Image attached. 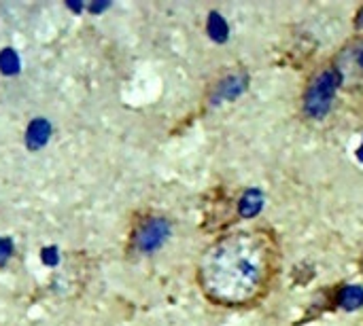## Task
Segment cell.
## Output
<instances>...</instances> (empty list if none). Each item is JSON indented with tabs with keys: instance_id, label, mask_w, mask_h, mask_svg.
Instances as JSON below:
<instances>
[{
	"instance_id": "obj_2",
	"label": "cell",
	"mask_w": 363,
	"mask_h": 326,
	"mask_svg": "<svg viewBox=\"0 0 363 326\" xmlns=\"http://www.w3.org/2000/svg\"><path fill=\"white\" fill-rule=\"evenodd\" d=\"M340 83H342V76L336 70V66L325 68L323 72H319L313 78L311 87L306 89V98H304V110L311 119H323L330 112Z\"/></svg>"
},
{
	"instance_id": "obj_7",
	"label": "cell",
	"mask_w": 363,
	"mask_h": 326,
	"mask_svg": "<svg viewBox=\"0 0 363 326\" xmlns=\"http://www.w3.org/2000/svg\"><path fill=\"white\" fill-rule=\"evenodd\" d=\"M0 72L6 76L19 72V55L15 49H2L0 51Z\"/></svg>"
},
{
	"instance_id": "obj_11",
	"label": "cell",
	"mask_w": 363,
	"mask_h": 326,
	"mask_svg": "<svg viewBox=\"0 0 363 326\" xmlns=\"http://www.w3.org/2000/svg\"><path fill=\"white\" fill-rule=\"evenodd\" d=\"M43 263H45V265H51V267L60 263V255H57V248H55V246L43 250Z\"/></svg>"
},
{
	"instance_id": "obj_14",
	"label": "cell",
	"mask_w": 363,
	"mask_h": 326,
	"mask_svg": "<svg viewBox=\"0 0 363 326\" xmlns=\"http://www.w3.org/2000/svg\"><path fill=\"white\" fill-rule=\"evenodd\" d=\"M357 28H363V8L359 11V17H357Z\"/></svg>"
},
{
	"instance_id": "obj_1",
	"label": "cell",
	"mask_w": 363,
	"mask_h": 326,
	"mask_svg": "<svg viewBox=\"0 0 363 326\" xmlns=\"http://www.w3.org/2000/svg\"><path fill=\"white\" fill-rule=\"evenodd\" d=\"M277 248L264 231H242L213 244L200 263V286L219 305H249L268 289Z\"/></svg>"
},
{
	"instance_id": "obj_4",
	"label": "cell",
	"mask_w": 363,
	"mask_h": 326,
	"mask_svg": "<svg viewBox=\"0 0 363 326\" xmlns=\"http://www.w3.org/2000/svg\"><path fill=\"white\" fill-rule=\"evenodd\" d=\"M336 70L340 72L342 81L345 78L355 81V83L363 81V38H357V40L349 42L340 51Z\"/></svg>"
},
{
	"instance_id": "obj_6",
	"label": "cell",
	"mask_w": 363,
	"mask_h": 326,
	"mask_svg": "<svg viewBox=\"0 0 363 326\" xmlns=\"http://www.w3.org/2000/svg\"><path fill=\"white\" fill-rule=\"evenodd\" d=\"M336 303L345 310H357L363 305V289L362 286H345L338 297Z\"/></svg>"
},
{
	"instance_id": "obj_9",
	"label": "cell",
	"mask_w": 363,
	"mask_h": 326,
	"mask_svg": "<svg viewBox=\"0 0 363 326\" xmlns=\"http://www.w3.org/2000/svg\"><path fill=\"white\" fill-rule=\"evenodd\" d=\"M208 32L213 34V38H217V40H221V38H225V34H228V25L223 23V19L219 17V15H211V19H208Z\"/></svg>"
},
{
	"instance_id": "obj_3",
	"label": "cell",
	"mask_w": 363,
	"mask_h": 326,
	"mask_svg": "<svg viewBox=\"0 0 363 326\" xmlns=\"http://www.w3.org/2000/svg\"><path fill=\"white\" fill-rule=\"evenodd\" d=\"M170 235V223L166 219H147L145 223L138 225L134 233V248L138 252H155L157 248L164 246V242Z\"/></svg>"
},
{
	"instance_id": "obj_5",
	"label": "cell",
	"mask_w": 363,
	"mask_h": 326,
	"mask_svg": "<svg viewBox=\"0 0 363 326\" xmlns=\"http://www.w3.org/2000/svg\"><path fill=\"white\" fill-rule=\"evenodd\" d=\"M49 136H51V125L47 119H34L30 125H28V132H26V144L30 151H38L43 149L47 142H49Z\"/></svg>"
},
{
	"instance_id": "obj_8",
	"label": "cell",
	"mask_w": 363,
	"mask_h": 326,
	"mask_svg": "<svg viewBox=\"0 0 363 326\" xmlns=\"http://www.w3.org/2000/svg\"><path fill=\"white\" fill-rule=\"evenodd\" d=\"M262 210V195L259 191H249L245 197H242V206H240V212L245 216H253Z\"/></svg>"
},
{
	"instance_id": "obj_13",
	"label": "cell",
	"mask_w": 363,
	"mask_h": 326,
	"mask_svg": "<svg viewBox=\"0 0 363 326\" xmlns=\"http://www.w3.org/2000/svg\"><path fill=\"white\" fill-rule=\"evenodd\" d=\"M66 6H68V8H72L74 13H81V11L85 8V4H83V2H74V0H68V2H66Z\"/></svg>"
},
{
	"instance_id": "obj_10",
	"label": "cell",
	"mask_w": 363,
	"mask_h": 326,
	"mask_svg": "<svg viewBox=\"0 0 363 326\" xmlns=\"http://www.w3.org/2000/svg\"><path fill=\"white\" fill-rule=\"evenodd\" d=\"M13 257V240L11 238H0V267Z\"/></svg>"
},
{
	"instance_id": "obj_12",
	"label": "cell",
	"mask_w": 363,
	"mask_h": 326,
	"mask_svg": "<svg viewBox=\"0 0 363 326\" xmlns=\"http://www.w3.org/2000/svg\"><path fill=\"white\" fill-rule=\"evenodd\" d=\"M108 6H111V2H91L87 8H89V13L98 15V13H102L104 8H108Z\"/></svg>"
}]
</instances>
